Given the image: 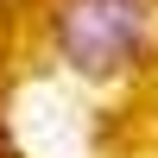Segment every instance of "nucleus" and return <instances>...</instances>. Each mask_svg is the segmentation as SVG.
I'll list each match as a JSON object with an SVG mask.
<instances>
[{
    "mask_svg": "<svg viewBox=\"0 0 158 158\" xmlns=\"http://www.w3.org/2000/svg\"><path fill=\"white\" fill-rule=\"evenodd\" d=\"M0 158H6V133H0Z\"/></svg>",
    "mask_w": 158,
    "mask_h": 158,
    "instance_id": "nucleus-2",
    "label": "nucleus"
},
{
    "mask_svg": "<svg viewBox=\"0 0 158 158\" xmlns=\"http://www.w3.org/2000/svg\"><path fill=\"white\" fill-rule=\"evenodd\" d=\"M51 38L82 76H120L139 63L158 38L152 0H57L51 6Z\"/></svg>",
    "mask_w": 158,
    "mask_h": 158,
    "instance_id": "nucleus-1",
    "label": "nucleus"
}]
</instances>
